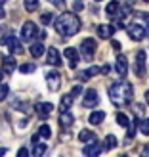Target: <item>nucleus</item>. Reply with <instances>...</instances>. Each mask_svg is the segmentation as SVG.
Returning a JSON list of instances; mask_svg holds the SVG:
<instances>
[{
    "label": "nucleus",
    "mask_w": 149,
    "mask_h": 157,
    "mask_svg": "<svg viewBox=\"0 0 149 157\" xmlns=\"http://www.w3.org/2000/svg\"><path fill=\"white\" fill-rule=\"evenodd\" d=\"M132 94H134V88H132V84L128 81H119L111 84V88H109V98H111V101L115 105H126L132 101Z\"/></svg>",
    "instance_id": "nucleus-1"
},
{
    "label": "nucleus",
    "mask_w": 149,
    "mask_h": 157,
    "mask_svg": "<svg viewBox=\"0 0 149 157\" xmlns=\"http://www.w3.org/2000/svg\"><path fill=\"white\" fill-rule=\"evenodd\" d=\"M56 31L63 36H75L80 31V19L73 12H65L56 19Z\"/></svg>",
    "instance_id": "nucleus-2"
},
{
    "label": "nucleus",
    "mask_w": 149,
    "mask_h": 157,
    "mask_svg": "<svg viewBox=\"0 0 149 157\" xmlns=\"http://www.w3.org/2000/svg\"><path fill=\"white\" fill-rule=\"evenodd\" d=\"M0 42H2L4 46H8L13 56H17V54L21 56V54L25 52V50H23V44L19 42V38H15L13 35H6V36H2V40H0Z\"/></svg>",
    "instance_id": "nucleus-3"
},
{
    "label": "nucleus",
    "mask_w": 149,
    "mask_h": 157,
    "mask_svg": "<svg viewBox=\"0 0 149 157\" xmlns=\"http://www.w3.org/2000/svg\"><path fill=\"white\" fill-rule=\"evenodd\" d=\"M96 48H98V44H96V40H94V38H84L82 44H80V52H82L84 59L90 61V59L94 58V54H96Z\"/></svg>",
    "instance_id": "nucleus-4"
},
{
    "label": "nucleus",
    "mask_w": 149,
    "mask_h": 157,
    "mask_svg": "<svg viewBox=\"0 0 149 157\" xmlns=\"http://www.w3.org/2000/svg\"><path fill=\"white\" fill-rule=\"evenodd\" d=\"M128 36L132 38V40H136V42H140V40H143V38L147 36V33H145V29L142 27V25H138V23H134V25H128Z\"/></svg>",
    "instance_id": "nucleus-5"
},
{
    "label": "nucleus",
    "mask_w": 149,
    "mask_h": 157,
    "mask_svg": "<svg viewBox=\"0 0 149 157\" xmlns=\"http://www.w3.org/2000/svg\"><path fill=\"white\" fill-rule=\"evenodd\" d=\"M46 82H48V88L52 92H58L61 86V75L58 71H48L46 73Z\"/></svg>",
    "instance_id": "nucleus-6"
},
{
    "label": "nucleus",
    "mask_w": 149,
    "mask_h": 157,
    "mask_svg": "<svg viewBox=\"0 0 149 157\" xmlns=\"http://www.w3.org/2000/svg\"><path fill=\"white\" fill-rule=\"evenodd\" d=\"M35 111H36V115L40 117V119H48V117L52 115V111H54V105L50 104V101H38V104L35 105Z\"/></svg>",
    "instance_id": "nucleus-7"
},
{
    "label": "nucleus",
    "mask_w": 149,
    "mask_h": 157,
    "mask_svg": "<svg viewBox=\"0 0 149 157\" xmlns=\"http://www.w3.org/2000/svg\"><path fill=\"white\" fill-rule=\"evenodd\" d=\"M115 71L119 73V77H126V73H128V59H126V56H124V54H119V56H117Z\"/></svg>",
    "instance_id": "nucleus-8"
},
{
    "label": "nucleus",
    "mask_w": 149,
    "mask_h": 157,
    "mask_svg": "<svg viewBox=\"0 0 149 157\" xmlns=\"http://www.w3.org/2000/svg\"><path fill=\"white\" fill-rule=\"evenodd\" d=\"M98 101H99V98H98V90L96 88H88L84 92V100H82L84 107H94Z\"/></svg>",
    "instance_id": "nucleus-9"
},
{
    "label": "nucleus",
    "mask_w": 149,
    "mask_h": 157,
    "mask_svg": "<svg viewBox=\"0 0 149 157\" xmlns=\"http://www.w3.org/2000/svg\"><path fill=\"white\" fill-rule=\"evenodd\" d=\"M38 33V29H36V25L33 21H27L25 25L21 27V38L23 40H33V36Z\"/></svg>",
    "instance_id": "nucleus-10"
},
{
    "label": "nucleus",
    "mask_w": 149,
    "mask_h": 157,
    "mask_svg": "<svg viewBox=\"0 0 149 157\" xmlns=\"http://www.w3.org/2000/svg\"><path fill=\"white\" fill-rule=\"evenodd\" d=\"M136 75L145 77V52L143 50H140L136 54Z\"/></svg>",
    "instance_id": "nucleus-11"
},
{
    "label": "nucleus",
    "mask_w": 149,
    "mask_h": 157,
    "mask_svg": "<svg viewBox=\"0 0 149 157\" xmlns=\"http://www.w3.org/2000/svg\"><path fill=\"white\" fill-rule=\"evenodd\" d=\"M101 150H103V147H101V144L96 140V142L86 144V146H84V150H82V153H84V155H88V157H96V155L101 153Z\"/></svg>",
    "instance_id": "nucleus-12"
},
{
    "label": "nucleus",
    "mask_w": 149,
    "mask_h": 157,
    "mask_svg": "<svg viewBox=\"0 0 149 157\" xmlns=\"http://www.w3.org/2000/svg\"><path fill=\"white\" fill-rule=\"evenodd\" d=\"M65 58L69 59V63H71V67L75 69L76 63H78V52L76 48H73V46H69V48H65Z\"/></svg>",
    "instance_id": "nucleus-13"
},
{
    "label": "nucleus",
    "mask_w": 149,
    "mask_h": 157,
    "mask_svg": "<svg viewBox=\"0 0 149 157\" xmlns=\"http://www.w3.org/2000/svg\"><path fill=\"white\" fill-rule=\"evenodd\" d=\"M46 59H48V65H59V63H61L59 52H58L56 48H48V54H46Z\"/></svg>",
    "instance_id": "nucleus-14"
},
{
    "label": "nucleus",
    "mask_w": 149,
    "mask_h": 157,
    "mask_svg": "<svg viewBox=\"0 0 149 157\" xmlns=\"http://www.w3.org/2000/svg\"><path fill=\"white\" fill-rule=\"evenodd\" d=\"M29 52H31V56H33V58H40V56H44L46 48H44L42 42H33V44H31V48H29Z\"/></svg>",
    "instance_id": "nucleus-15"
},
{
    "label": "nucleus",
    "mask_w": 149,
    "mask_h": 157,
    "mask_svg": "<svg viewBox=\"0 0 149 157\" xmlns=\"http://www.w3.org/2000/svg\"><path fill=\"white\" fill-rule=\"evenodd\" d=\"M113 33H115V25H99V27H98L99 38H111Z\"/></svg>",
    "instance_id": "nucleus-16"
},
{
    "label": "nucleus",
    "mask_w": 149,
    "mask_h": 157,
    "mask_svg": "<svg viewBox=\"0 0 149 157\" xmlns=\"http://www.w3.org/2000/svg\"><path fill=\"white\" fill-rule=\"evenodd\" d=\"M99 71H101L99 67H96V65H92L90 69H86V71H80V73H78V81H88L90 77H94V75H98Z\"/></svg>",
    "instance_id": "nucleus-17"
},
{
    "label": "nucleus",
    "mask_w": 149,
    "mask_h": 157,
    "mask_svg": "<svg viewBox=\"0 0 149 157\" xmlns=\"http://www.w3.org/2000/svg\"><path fill=\"white\" fill-rule=\"evenodd\" d=\"M73 115L71 113H69V109H67V111H61V115H59V124H61V127H63V128H69V127H71V124H73Z\"/></svg>",
    "instance_id": "nucleus-18"
},
{
    "label": "nucleus",
    "mask_w": 149,
    "mask_h": 157,
    "mask_svg": "<svg viewBox=\"0 0 149 157\" xmlns=\"http://www.w3.org/2000/svg\"><path fill=\"white\" fill-rule=\"evenodd\" d=\"M78 140L84 144H90V142H96V134H94L92 130H80V134H78Z\"/></svg>",
    "instance_id": "nucleus-19"
},
{
    "label": "nucleus",
    "mask_w": 149,
    "mask_h": 157,
    "mask_svg": "<svg viewBox=\"0 0 149 157\" xmlns=\"http://www.w3.org/2000/svg\"><path fill=\"white\" fill-rule=\"evenodd\" d=\"M103 119H105V113L103 111H92L90 117H88L90 124H99V123H103Z\"/></svg>",
    "instance_id": "nucleus-20"
},
{
    "label": "nucleus",
    "mask_w": 149,
    "mask_h": 157,
    "mask_svg": "<svg viewBox=\"0 0 149 157\" xmlns=\"http://www.w3.org/2000/svg\"><path fill=\"white\" fill-rule=\"evenodd\" d=\"M46 150H48V146H46V144H42V142H36V144H33V155H35V157H40V155H44V153H46Z\"/></svg>",
    "instance_id": "nucleus-21"
},
{
    "label": "nucleus",
    "mask_w": 149,
    "mask_h": 157,
    "mask_svg": "<svg viewBox=\"0 0 149 157\" xmlns=\"http://www.w3.org/2000/svg\"><path fill=\"white\" fill-rule=\"evenodd\" d=\"M2 65L6 67V71L10 73V71H13V69H15V65H17V63H15V58L13 56H6L2 59Z\"/></svg>",
    "instance_id": "nucleus-22"
},
{
    "label": "nucleus",
    "mask_w": 149,
    "mask_h": 157,
    "mask_svg": "<svg viewBox=\"0 0 149 157\" xmlns=\"http://www.w3.org/2000/svg\"><path fill=\"white\" fill-rule=\"evenodd\" d=\"M73 100H75V96H73V94H67V96H63V98H61V104H59V107H61V111H67V109L71 107V104H73Z\"/></svg>",
    "instance_id": "nucleus-23"
},
{
    "label": "nucleus",
    "mask_w": 149,
    "mask_h": 157,
    "mask_svg": "<svg viewBox=\"0 0 149 157\" xmlns=\"http://www.w3.org/2000/svg\"><path fill=\"white\" fill-rule=\"evenodd\" d=\"M23 4H25V10L29 13H33L38 10V0H23Z\"/></svg>",
    "instance_id": "nucleus-24"
},
{
    "label": "nucleus",
    "mask_w": 149,
    "mask_h": 157,
    "mask_svg": "<svg viewBox=\"0 0 149 157\" xmlns=\"http://www.w3.org/2000/svg\"><path fill=\"white\" fill-rule=\"evenodd\" d=\"M121 10V6L117 4V2H109L107 4V8H105V12H107V15H115L117 12Z\"/></svg>",
    "instance_id": "nucleus-25"
},
{
    "label": "nucleus",
    "mask_w": 149,
    "mask_h": 157,
    "mask_svg": "<svg viewBox=\"0 0 149 157\" xmlns=\"http://www.w3.org/2000/svg\"><path fill=\"white\" fill-rule=\"evenodd\" d=\"M115 147H117V138L113 134H109L105 138V150H115Z\"/></svg>",
    "instance_id": "nucleus-26"
},
{
    "label": "nucleus",
    "mask_w": 149,
    "mask_h": 157,
    "mask_svg": "<svg viewBox=\"0 0 149 157\" xmlns=\"http://www.w3.org/2000/svg\"><path fill=\"white\" fill-rule=\"evenodd\" d=\"M117 123H119L121 127H124V128L130 127V119H128V117L124 115V113H119V115H117Z\"/></svg>",
    "instance_id": "nucleus-27"
},
{
    "label": "nucleus",
    "mask_w": 149,
    "mask_h": 157,
    "mask_svg": "<svg viewBox=\"0 0 149 157\" xmlns=\"http://www.w3.org/2000/svg\"><path fill=\"white\" fill-rule=\"evenodd\" d=\"M38 134H40L42 138H50V136H52V128L48 127V124H40V128H38Z\"/></svg>",
    "instance_id": "nucleus-28"
},
{
    "label": "nucleus",
    "mask_w": 149,
    "mask_h": 157,
    "mask_svg": "<svg viewBox=\"0 0 149 157\" xmlns=\"http://www.w3.org/2000/svg\"><path fill=\"white\" fill-rule=\"evenodd\" d=\"M40 21H42V25H50V23L54 21V13L52 12H46L40 15Z\"/></svg>",
    "instance_id": "nucleus-29"
},
{
    "label": "nucleus",
    "mask_w": 149,
    "mask_h": 157,
    "mask_svg": "<svg viewBox=\"0 0 149 157\" xmlns=\"http://www.w3.org/2000/svg\"><path fill=\"white\" fill-rule=\"evenodd\" d=\"M35 69H36V67H35L33 63H23V65H19V71H21V73H27V75L33 73Z\"/></svg>",
    "instance_id": "nucleus-30"
},
{
    "label": "nucleus",
    "mask_w": 149,
    "mask_h": 157,
    "mask_svg": "<svg viewBox=\"0 0 149 157\" xmlns=\"http://www.w3.org/2000/svg\"><path fill=\"white\" fill-rule=\"evenodd\" d=\"M8 94H10V88H8L4 82H0V101L6 100V98H8Z\"/></svg>",
    "instance_id": "nucleus-31"
},
{
    "label": "nucleus",
    "mask_w": 149,
    "mask_h": 157,
    "mask_svg": "<svg viewBox=\"0 0 149 157\" xmlns=\"http://www.w3.org/2000/svg\"><path fill=\"white\" fill-rule=\"evenodd\" d=\"M140 130H142V134L149 136V119H143L142 123H140Z\"/></svg>",
    "instance_id": "nucleus-32"
},
{
    "label": "nucleus",
    "mask_w": 149,
    "mask_h": 157,
    "mask_svg": "<svg viewBox=\"0 0 149 157\" xmlns=\"http://www.w3.org/2000/svg\"><path fill=\"white\" fill-rule=\"evenodd\" d=\"M73 10H75V12H82V10H84L82 0H75V2H73Z\"/></svg>",
    "instance_id": "nucleus-33"
},
{
    "label": "nucleus",
    "mask_w": 149,
    "mask_h": 157,
    "mask_svg": "<svg viewBox=\"0 0 149 157\" xmlns=\"http://www.w3.org/2000/svg\"><path fill=\"white\" fill-rule=\"evenodd\" d=\"M136 130H138V128H136V123H134V124H130V127H128V140H132V138L136 136Z\"/></svg>",
    "instance_id": "nucleus-34"
},
{
    "label": "nucleus",
    "mask_w": 149,
    "mask_h": 157,
    "mask_svg": "<svg viewBox=\"0 0 149 157\" xmlns=\"http://www.w3.org/2000/svg\"><path fill=\"white\" fill-rule=\"evenodd\" d=\"M71 94H73V96L76 98L78 94H82V86H80V84H76V86H73V90H71Z\"/></svg>",
    "instance_id": "nucleus-35"
},
{
    "label": "nucleus",
    "mask_w": 149,
    "mask_h": 157,
    "mask_svg": "<svg viewBox=\"0 0 149 157\" xmlns=\"http://www.w3.org/2000/svg\"><path fill=\"white\" fill-rule=\"evenodd\" d=\"M136 15H138V17H142V19H145V21L149 23V13H145V12H138Z\"/></svg>",
    "instance_id": "nucleus-36"
},
{
    "label": "nucleus",
    "mask_w": 149,
    "mask_h": 157,
    "mask_svg": "<svg viewBox=\"0 0 149 157\" xmlns=\"http://www.w3.org/2000/svg\"><path fill=\"white\" fill-rule=\"evenodd\" d=\"M17 155H21V157H25V155H29V151H27V147H21V150L17 151Z\"/></svg>",
    "instance_id": "nucleus-37"
},
{
    "label": "nucleus",
    "mask_w": 149,
    "mask_h": 157,
    "mask_svg": "<svg viewBox=\"0 0 149 157\" xmlns=\"http://www.w3.org/2000/svg\"><path fill=\"white\" fill-rule=\"evenodd\" d=\"M54 2H56L58 8H63V6H65V0H54Z\"/></svg>",
    "instance_id": "nucleus-38"
},
{
    "label": "nucleus",
    "mask_w": 149,
    "mask_h": 157,
    "mask_svg": "<svg viewBox=\"0 0 149 157\" xmlns=\"http://www.w3.org/2000/svg\"><path fill=\"white\" fill-rule=\"evenodd\" d=\"M136 113H138V115H142V113H143V105H140V104H138V105H136Z\"/></svg>",
    "instance_id": "nucleus-39"
},
{
    "label": "nucleus",
    "mask_w": 149,
    "mask_h": 157,
    "mask_svg": "<svg viewBox=\"0 0 149 157\" xmlns=\"http://www.w3.org/2000/svg\"><path fill=\"white\" fill-rule=\"evenodd\" d=\"M4 15H6V10H4V6L0 4V19H4Z\"/></svg>",
    "instance_id": "nucleus-40"
},
{
    "label": "nucleus",
    "mask_w": 149,
    "mask_h": 157,
    "mask_svg": "<svg viewBox=\"0 0 149 157\" xmlns=\"http://www.w3.org/2000/svg\"><path fill=\"white\" fill-rule=\"evenodd\" d=\"M113 48H115V50H121V42H117V40H113Z\"/></svg>",
    "instance_id": "nucleus-41"
},
{
    "label": "nucleus",
    "mask_w": 149,
    "mask_h": 157,
    "mask_svg": "<svg viewBox=\"0 0 149 157\" xmlns=\"http://www.w3.org/2000/svg\"><path fill=\"white\" fill-rule=\"evenodd\" d=\"M109 69H111L109 65H103V67H101V73H103V75H105V73H109Z\"/></svg>",
    "instance_id": "nucleus-42"
},
{
    "label": "nucleus",
    "mask_w": 149,
    "mask_h": 157,
    "mask_svg": "<svg viewBox=\"0 0 149 157\" xmlns=\"http://www.w3.org/2000/svg\"><path fill=\"white\" fill-rule=\"evenodd\" d=\"M8 153V150H6V147H0V155H6Z\"/></svg>",
    "instance_id": "nucleus-43"
},
{
    "label": "nucleus",
    "mask_w": 149,
    "mask_h": 157,
    "mask_svg": "<svg viewBox=\"0 0 149 157\" xmlns=\"http://www.w3.org/2000/svg\"><path fill=\"white\" fill-rule=\"evenodd\" d=\"M4 81V69H0V82Z\"/></svg>",
    "instance_id": "nucleus-44"
},
{
    "label": "nucleus",
    "mask_w": 149,
    "mask_h": 157,
    "mask_svg": "<svg viewBox=\"0 0 149 157\" xmlns=\"http://www.w3.org/2000/svg\"><path fill=\"white\" fill-rule=\"evenodd\" d=\"M145 101H147V104H149V90L145 92Z\"/></svg>",
    "instance_id": "nucleus-45"
},
{
    "label": "nucleus",
    "mask_w": 149,
    "mask_h": 157,
    "mask_svg": "<svg viewBox=\"0 0 149 157\" xmlns=\"http://www.w3.org/2000/svg\"><path fill=\"white\" fill-rule=\"evenodd\" d=\"M145 33H147V36H149V27H147V29H145Z\"/></svg>",
    "instance_id": "nucleus-46"
},
{
    "label": "nucleus",
    "mask_w": 149,
    "mask_h": 157,
    "mask_svg": "<svg viewBox=\"0 0 149 157\" xmlns=\"http://www.w3.org/2000/svg\"><path fill=\"white\" fill-rule=\"evenodd\" d=\"M0 4H6V0H0Z\"/></svg>",
    "instance_id": "nucleus-47"
},
{
    "label": "nucleus",
    "mask_w": 149,
    "mask_h": 157,
    "mask_svg": "<svg viewBox=\"0 0 149 157\" xmlns=\"http://www.w3.org/2000/svg\"><path fill=\"white\" fill-rule=\"evenodd\" d=\"M96 2H101V0H96Z\"/></svg>",
    "instance_id": "nucleus-48"
},
{
    "label": "nucleus",
    "mask_w": 149,
    "mask_h": 157,
    "mask_svg": "<svg viewBox=\"0 0 149 157\" xmlns=\"http://www.w3.org/2000/svg\"><path fill=\"white\" fill-rule=\"evenodd\" d=\"M143 2H149V0H143Z\"/></svg>",
    "instance_id": "nucleus-49"
},
{
    "label": "nucleus",
    "mask_w": 149,
    "mask_h": 157,
    "mask_svg": "<svg viewBox=\"0 0 149 157\" xmlns=\"http://www.w3.org/2000/svg\"><path fill=\"white\" fill-rule=\"evenodd\" d=\"M145 151H147V153H149V150H145Z\"/></svg>",
    "instance_id": "nucleus-50"
}]
</instances>
